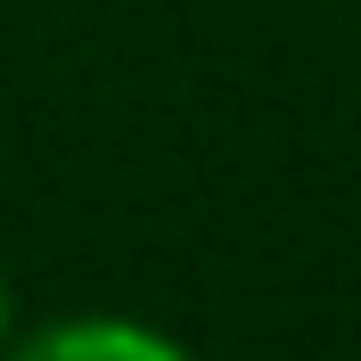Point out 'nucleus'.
Here are the masks:
<instances>
[{
	"instance_id": "obj_1",
	"label": "nucleus",
	"mask_w": 361,
	"mask_h": 361,
	"mask_svg": "<svg viewBox=\"0 0 361 361\" xmlns=\"http://www.w3.org/2000/svg\"><path fill=\"white\" fill-rule=\"evenodd\" d=\"M0 361H189V345H173L164 329L123 320V312H66L33 337H17Z\"/></svg>"
},
{
	"instance_id": "obj_2",
	"label": "nucleus",
	"mask_w": 361,
	"mask_h": 361,
	"mask_svg": "<svg viewBox=\"0 0 361 361\" xmlns=\"http://www.w3.org/2000/svg\"><path fill=\"white\" fill-rule=\"evenodd\" d=\"M8 329H17V295H8V271H0V345H8Z\"/></svg>"
}]
</instances>
